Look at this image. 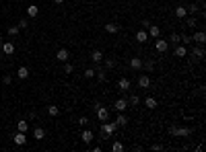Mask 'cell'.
<instances>
[{
    "instance_id": "7bdbcfd3",
    "label": "cell",
    "mask_w": 206,
    "mask_h": 152,
    "mask_svg": "<svg viewBox=\"0 0 206 152\" xmlns=\"http://www.w3.org/2000/svg\"><path fill=\"white\" fill-rule=\"evenodd\" d=\"M0 49H2V41H0Z\"/></svg>"
},
{
    "instance_id": "8992f818",
    "label": "cell",
    "mask_w": 206,
    "mask_h": 152,
    "mask_svg": "<svg viewBox=\"0 0 206 152\" xmlns=\"http://www.w3.org/2000/svg\"><path fill=\"white\" fill-rule=\"evenodd\" d=\"M113 107H116V111H117V113H120V111H126V109H128V99H117V101H116V103H113Z\"/></svg>"
},
{
    "instance_id": "9a60e30c",
    "label": "cell",
    "mask_w": 206,
    "mask_h": 152,
    "mask_svg": "<svg viewBox=\"0 0 206 152\" xmlns=\"http://www.w3.org/2000/svg\"><path fill=\"white\" fill-rule=\"evenodd\" d=\"M130 68L132 70H140L142 68V58H132L130 60Z\"/></svg>"
},
{
    "instance_id": "836d02e7",
    "label": "cell",
    "mask_w": 206,
    "mask_h": 152,
    "mask_svg": "<svg viewBox=\"0 0 206 152\" xmlns=\"http://www.w3.org/2000/svg\"><path fill=\"white\" fill-rule=\"evenodd\" d=\"M142 68L146 70V72H151V70H153V62H151V60H149V62H142Z\"/></svg>"
},
{
    "instance_id": "b9f144b4",
    "label": "cell",
    "mask_w": 206,
    "mask_h": 152,
    "mask_svg": "<svg viewBox=\"0 0 206 152\" xmlns=\"http://www.w3.org/2000/svg\"><path fill=\"white\" fill-rule=\"evenodd\" d=\"M54 2H56V4H62V2H64V0H54Z\"/></svg>"
},
{
    "instance_id": "3957f363",
    "label": "cell",
    "mask_w": 206,
    "mask_h": 152,
    "mask_svg": "<svg viewBox=\"0 0 206 152\" xmlns=\"http://www.w3.org/2000/svg\"><path fill=\"white\" fill-rule=\"evenodd\" d=\"M97 119H99V121H107V119H109V109L99 105V107H97Z\"/></svg>"
},
{
    "instance_id": "8d00e7d4",
    "label": "cell",
    "mask_w": 206,
    "mask_h": 152,
    "mask_svg": "<svg viewBox=\"0 0 206 152\" xmlns=\"http://www.w3.org/2000/svg\"><path fill=\"white\" fill-rule=\"evenodd\" d=\"M27 25H29V21H27V19H21L17 27H19V29H25V27H27Z\"/></svg>"
},
{
    "instance_id": "e575fe53",
    "label": "cell",
    "mask_w": 206,
    "mask_h": 152,
    "mask_svg": "<svg viewBox=\"0 0 206 152\" xmlns=\"http://www.w3.org/2000/svg\"><path fill=\"white\" fill-rule=\"evenodd\" d=\"M140 103V97H138V95H132L130 97V105H138Z\"/></svg>"
},
{
    "instance_id": "30bf717a",
    "label": "cell",
    "mask_w": 206,
    "mask_h": 152,
    "mask_svg": "<svg viewBox=\"0 0 206 152\" xmlns=\"http://www.w3.org/2000/svg\"><path fill=\"white\" fill-rule=\"evenodd\" d=\"M190 39H192V41H196V43H200V45H202V43L206 41V35H204V31H198V33H194L192 37H190Z\"/></svg>"
},
{
    "instance_id": "9c48e42d",
    "label": "cell",
    "mask_w": 206,
    "mask_h": 152,
    "mask_svg": "<svg viewBox=\"0 0 206 152\" xmlns=\"http://www.w3.org/2000/svg\"><path fill=\"white\" fill-rule=\"evenodd\" d=\"M149 86H151V78L146 74L138 76V89H149Z\"/></svg>"
},
{
    "instance_id": "74e56055",
    "label": "cell",
    "mask_w": 206,
    "mask_h": 152,
    "mask_svg": "<svg viewBox=\"0 0 206 152\" xmlns=\"http://www.w3.org/2000/svg\"><path fill=\"white\" fill-rule=\"evenodd\" d=\"M87 124H89V119H87V117H81V119H78V125H81V127H85Z\"/></svg>"
},
{
    "instance_id": "5bb4252c",
    "label": "cell",
    "mask_w": 206,
    "mask_h": 152,
    "mask_svg": "<svg viewBox=\"0 0 206 152\" xmlns=\"http://www.w3.org/2000/svg\"><path fill=\"white\" fill-rule=\"evenodd\" d=\"M27 14H29V19H35V17L39 14V6H35V4H29V6H27Z\"/></svg>"
},
{
    "instance_id": "ba28073f",
    "label": "cell",
    "mask_w": 206,
    "mask_h": 152,
    "mask_svg": "<svg viewBox=\"0 0 206 152\" xmlns=\"http://www.w3.org/2000/svg\"><path fill=\"white\" fill-rule=\"evenodd\" d=\"M81 140L82 142H85V144H91V142H93V140H95V134H93V131L91 130H85L81 134Z\"/></svg>"
},
{
    "instance_id": "6da1fadb",
    "label": "cell",
    "mask_w": 206,
    "mask_h": 152,
    "mask_svg": "<svg viewBox=\"0 0 206 152\" xmlns=\"http://www.w3.org/2000/svg\"><path fill=\"white\" fill-rule=\"evenodd\" d=\"M117 130V124L116 121H111V124H107V121H105V124L101 125V134H103V138H109V136H113V131Z\"/></svg>"
},
{
    "instance_id": "ac0fdd59",
    "label": "cell",
    "mask_w": 206,
    "mask_h": 152,
    "mask_svg": "<svg viewBox=\"0 0 206 152\" xmlns=\"http://www.w3.org/2000/svg\"><path fill=\"white\" fill-rule=\"evenodd\" d=\"M175 55H177V58H184V55H188V48H185V45H175Z\"/></svg>"
},
{
    "instance_id": "484cf974",
    "label": "cell",
    "mask_w": 206,
    "mask_h": 152,
    "mask_svg": "<svg viewBox=\"0 0 206 152\" xmlns=\"http://www.w3.org/2000/svg\"><path fill=\"white\" fill-rule=\"evenodd\" d=\"M48 113L52 115V117H56V115L60 113V107H58V105H50V107H48Z\"/></svg>"
},
{
    "instance_id": "83f0119b",
    "label": "cell",
    "mask_w": 206,
    "mask_h": 152,
    "mask_svg": "<svg viewBox=\"0 0 206 152\" xmlns=\"http://www.w3.org/2000/svg\"><path fill=\"white\" fill-rule=\"evenodd\" d=\"M111 150H113V152H122L124 150V144H122V142H113V144H111Z\"/></svg>"
},
{
    "instance_id": "f1b7e54d",
    "label": "cell",
    "mask_w": 206,
    "mask_h": 152,
    "mask_svg": "<svg viewBox=\"0 0 206 152\" xmlns=\"http://www.w3.org/2000/svg\"><path fill=\"white\" fill-rule=\"evenodd\" d=\"M95 74H97V70H93V68L85 70V78H95Z\"/></svg>"
},
{
    "instance_id": "e0dca14e",
    "label": "cell",
    "mask_w": 206,
    "mask_h": 152,
    "mask_svg": "<svg viewBox=\"0 0 206 152\" xmlns=\"http://www.w3.org/2000/svg\"><path fill=\"white\" fill-rule=\"evenodd\" d=\"M136 41H138V43H146V41H149V33H146L144 29L136 33Z\"/></svg>"
},
{
    "instance_id": "277c9868",
    "label": "cell",
    "mask_w": 206,
    "mask_h": 152,
    "mask_svg": "<svg viewBox=\"0 0 206 152\" xmlns=\"http://www.w3.org/2000/svg\"><path fill=\"white\" fill-rule=\"evenodd\" d=\"M167 48H169L167 39H159V37H157V41H155V49H157L159 54H165V51H167Z\"/></svg>"
},
{
    "instance_id": "60d3db41",
    "label": "cell",
    "mask_w": 206,
    "mask_h": 152,
    "mask_svg": "<svg viewBox=\"0 0 206 152\" xmlns=\"http://www.w3.org/2000/svg\"><path fill=\"white\" fill-rule=\"evenodd\" d=\"M2 82H4V84H10V76L6 74V76H4V78H2Z\"/></svg>"
},
{
    "instance_id": "d6a6232c",
    "label": "cell",
    "mask_w": 206,
    "mask_h": 152,
    "mask_svg": "<svg viewBox=\"0 0 206 152\" xmlns=\"http://www.w3.org/2000/svg\"><path fill=\"white\" fill-rule=\"evenodd\" d=\"M72 64H68V62H64V74H70V72H72Z\"/></svg>"
},
{
    "instance_id": "ab89813d",
    "label": "cell",
    "mask_w": 206,
    "mask_h": 152,
    "mask_svg": "<svg viewBox=\"0 0 206 152\" xmlns=\"http://www.w3.org/2000/svg\"><path fill=\"white\" fill-rule=\"evenodd\" d=\"M188 13H192V14H194V13H198V6H194V4H192V6L188 8Z\"/></svg>"
},
{
    "instance_id": "4316f807",
    "label": "cell",
    "mask_w": 206,
    "mask_h": 152,
    "mask_svg": "<svg viewBox=\"0 0 206 152\" xmlns=\"http://www.w3.org/2000/svg\"><path fill=\"white\" fill-rule=\"evenodd\" d=\"M17 130L27 134V131H29V124H27V121H19V124H17Z\"/></svg>"
},
{
    "instance_id": "44dd1931",
    "label": "cell",
    "mask_w": 206,
    "mask_h": 152,
    "mask_svg": "<svg viewBox=\"0 0 206 152\" xmlns=\"http://www.w3.org/2000/svg\"><path fill=\"white\" fill-rule=\"evenodd\" d=\"M144 107H146V109H155V107H157V99L146 97L144 99Z\"/></svg>"
},
{
    "instance_id": "d6986e66",
    "label": "cell",
    "mask_w": 206,
    "mask_h": 152,
    "mask_svg": "<svg viewBox=\"0 0 206 152\" xmlns=\"http://www.w3.org/2000/svg\"><path fill=\"white\" fill-rule=\"evenodd\" d=\"M175 17H177V19H185V17H188V8L185 6H177L175 8Z\"/></svg>"
},
{
    "instance_id": "ffe728a7",
    "label": "cell",
    "mask_w": 206,
    "mask_h": 152,
    "mask_svg": "<svg viewBox=\"0 0 206 152\" xmlns=\"http://www.w3.org/2000/svg\"><path fill=\"white\" fill-rule=\"evenodd\" d=\"M192 55L196 60H202L204 58V48H192Z\"/></svg>"
},
{
    "instance_id": "2e32d148",
    "label": "cell",
    "mask_w": 206,
    "mask_h": 152,
    "mask_svg": "<svg viewBox=\"0 0 206 152\" xmlns=\"http://www.w3.org/2000/svg\"><path fill=\"white\" fill-rule=\"evenodd\" d=\"M116 124L120 125V127H126V125H128V117H126V115H124V111H120V115H117Z\"/></svg>"
},
{
    "instance_id": "cb8c5ba5",
    "label": "cell",
    "mask_w": 206,
    "mask_h": 152,
    "mask_svg": "<svg viewBox=\"0 0 206 152\" xmlns=\"http://www.w3.org/2000/svg\"><path fill=\"white\" fill-rule=\"evenodd\" d=\"M91 60H93V62H95V64H99V62H101V60H103V54H101V51H99V49H95V51L91 54Z\"/></svg>"
},
{
    "instance_id": "4dcf8cb0",
    "label": "cell",
    "mask_w": 206,
    "mask_h": 152,
    "mask_svg": "<svg viewBox=\"0 0 206 152\" xmlns=\"http://www.w3.org/2000/svg\"><path fill=\"white\" fill-rule=\"evenodd\" d=\"M196 23H198V21H196L194 17H190V19H185V27H190V29H192V27H196Z\"/></svg>"
},
{
    "instance_id": "f35d334b",
    "label": "cell",
    "mask_w": 206,
    "mask_h": 152,
    "mask_svg": "<svg viewBox=\"0 0 206 152\" xmlns=\"http://www.w3.org/2000/svg\"><path fill=\"white\" fill-rule=\"evenodd\" d=\"M181 41H184V43H192V39H190L188 35H181Z\"/></svg>"
},
{
    "instance_id": "603a6c76",
    "label": "cell",
    "mask_w": 206,
    "mask_h": 152,
    "mask_svg": "<svg viewBox=\"0 0 206 152\" xmlns=\"http://www.w3.org/2000/svg\"><path fill=\"white\" fill-rule=\"evenodd\" d=\"M33 138H35V140H43V138H46V131H43V127H35V130H33Z\"/></svg>"
},
{
    "instance_id": "52a82bcc",
    "label": "cell",
    "mask_w": 206,
    "mask_h": 152,
    "mask_svg": "<svg viewBox=\"0 0 206 152\" xmlns=\"http://www.w3.org/2000/svg\"><path fill=\"white\" fill-rule=\"evenodd\" d=\"M2 54L4 55H13L14 54V43L13 41H4L2 43Z\"/></svg>"
},
{
    "instance_id": "8fae6325",
    "label": "cell",
    "mask_w": 206,
    "mask_h": 152,
    "mask_svg": "<svg viewBox=\"0 0 206 152\" xmlns=\"http://www.w3.org/2000/svg\"><path fill=\"white\" fill-rule=\"evenodd\" d=\"M146 33H149V37H155V39H157V37H161V29H159L157 25H149V31H146Z\"/></svg>"
},
{
    "instance_id": "7c38bea8",
    "label": "cell",
    "mask_w": 206,
    "mask_h": 152,
    "mask_svg": "<svg viewBox=\"0 0 206 152\" xmlns=\"http://www.w3.org/2000/svg\"><path fill=\"white\" fill-rule=\"evenodd\" d=\"M68 49H58V54H56V58H58V62H68Z\"/></svg>"
},
{
    "instance_id": "7a4b0ae2",
    "label": "cell",
    "mask_w": 206,
    "mask_h": 152,
    "mask_svg": "<svg viewBox=\"0 0 206 152\" xmlns=\"http://www.w3.org/2000/svg\"><path fill=\"white\" fill-rule=\"evenodd\" d=\"M13 142L17 146H25L27 144V134H25V131H17V134L13 136Z\"/></svg>"
},
{
    "instance_id": "1f68e13d",
    "label": "cell",
    "mask_w": 206,
    "mask_h": 152,
    "mask_svg": "<svg viewBox=\"0 0 206 152\" xmlns=\"http://www.w3.org/2000/svg\"><path fill=\"white\" fill-rule=\"evenodd\" d=\"M101 62L105 64V68H113V66H116V62H113V60H111V58H107V60H105V58H103Z\"/></svg>"
},
{
    "instance_id": "7402d4cb",
    "label": "cell",
    "mask_w": 206,
    "mask_h": 152,
    "mask_svg": "<svg viewBox=\"0 0 206 152\" xmlns=\"http://www.w3.org/2000/svg\"><path fill=\"white\" fill-rule=\"evenodd\" d=\"M105 31H107V33H117V31H120V27H117L116 23H105Z\"/></svg>"
},
{
    "instance_id": "f546056e",
    "label": "cell",
    "mask_w": 206,
    "mask_h": 152,
    "mask_svg": "<svg viewBox=\"0 0 206 152\" xmlns=\"http://www.w3.org/2000/svg\"><path fill=\"white\" fill-rule=\"evenodd\" d=\"M19 31H21V29L17 27V25H13V27H8V35H10V37H14V35H19Z\"/></svg>"
},
{
    "instance_id": "d4e9b609",
    "label": "cell",
    "mask_w": 206,
    "mask_h": 152,
    "mask_svg": "<svg viewBox=\"0 0 206 152\" xmlns=\"http://www.w3.org/2000/svg\"><path fill=\"white\" fill-rule=\"evenodd\" d=\"M17 76H19V78H23V80H25V78H27V76H29V68H25V66H21V68L17 70Z\"/></svg>"
},
{
    "instance_id": "d590c367",
    "label": "cell",
    "mask_w": 206,
    "mask_h": 152,
    "mask_svg": "<svg viewBox=\"0 0 206 152\" xmlns=\"http://www.w3.org/2000/svg\"><path fill=\"white\" fill-rule=\"evenodd\" d=\"M171 41L175 43V45H177V43L181 41V35H177V33H173V35H171Z\"/></svg>"
},
{
    "instance_id": "5b68a950",
    "label": "cell",
    "mask_w": 206,
    "mask_h": 152,
    "mask_svg": "<svg viewBox=\"0 0 206 152\" xmlns=\"http://www.w3.org/2000/svg\"><path fill=\"white\" fill-rule=\"evenodd\" d=\"M171 134H173V136H179V138H185V136H190V134H192V130H190V127H173Z\"/></svg>"
},
{
    "instance_id": "4fadbf2b",
    "label": "cell",
    "mask_w": 206,
    "mask_h": 152,
    "mask_svg": "<svg viewBox=\"0 0 206 152\" xmlns=\"http://www.w3.org/2000/svg\"><path fill=\"white\" fill-rule=\"evenodd\" d=\"M117 89L122 90V93H126V90L130 89V80H128V78H120V80H117Z\"/></svg>"
}]
</instances>
